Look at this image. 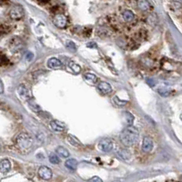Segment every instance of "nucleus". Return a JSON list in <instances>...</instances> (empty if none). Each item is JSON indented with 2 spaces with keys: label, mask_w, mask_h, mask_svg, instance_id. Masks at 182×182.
<instances>
[{
  "label": "nucleus",
  "mask_w": 182,
  "mask_h": 182,
  "mask_svg": "<svg viewBox=\"0 0 182 182\" xmlns=\"http://www.w3.org/2000/svg\"><path fill=\"white\" fill-rule=\"evenodd\" d=\"M121 143L126 147H132L134 146L139 139V133L136 127L129 126L121 132L119 136Z\"/></svg>",
  "instance_id": "nucleus-1"
},
{
  "label": "nucleus",
  "mask_w": 182,
  "mask_h": 182,
  "mask_svg": "<svg viewBox=\"0 0 182 182\" xmlns=\"http://www.w3.org/2000/svg\"><path fill=\"white\" fill-rule=\"evenodd\" d=\"M17 144L23 150H27L33 146V139L26 133L20 134L17 139Z\"/></svg>",
  "instance_id": "nucleus-2"
},
{
  "label": "nucleus",
  "mask_w": 182,
  "mask_h": 182,
  "mask_svg": "<svg viewBox=\"0 0 182 182\" xmlns=\"http://www.w3.org/2000/svg\"><path fill=\"white\" fill-rule=\"evenodd\" d=\"M24 14H25L24 8L20 5H16L9 11V17L13 20H20V19L23 18Z\"/></svg>",
  "instance_id": "nucleus-3"
},
{
  "label": "nucleus",
  "mask_w": 182,
  "mask_h": 182,
  "mask_svg": "<svg viewBox=\"0 0 182 182\" xmlns=\"http://www.w3.org/2000/svg\"><path fill=\"white\" fill-rule=\"evenodd\" d=\"M97 147L102 152H109L113 149V141L109 137L102 139L98 142Z\"/></svg>",
  "instance_id": "nucleus-4"
},
{
  "label": "nucleus",
  "mask_w": 182,
  "mask_h": 182,
  "mask_svg": "<svg viewBox=\"0 0 182 182\" xmlns=\"http://www.w3.org/2000/svg\"><path fill=\"white\" fill-rule=\"evenodd\" d=\"M54 25L58 28H65L67 25V18L65 15L63 14H57L53 18Z\"/></svg>",
  "instance_id": "nucleus-5"
},
{
  "label": "nucleus",
  "mask_w": 182,
  "mask_h": 182,
  "mask_svg": "<svg viewBox=\"0 0 182 182\" xmlns=\"http://www.w3.org/2000/svg\"><path fill=\"white\" fill-rule=\"evenodd\" d=\"M17 93H18L19 97H20L22 99H24V100H30L32 98L31 91L23 84L19 85L17 87Z\"/></svg>",
  "instance_id": "nucleus-6"
},
{
  "label": "nucleus",
  "mask_w": 182,
  "mask_h": 182,
  "mask_svg": "<svg viewBox=\"0 0 182 182\" xmlns=\"http://www.w3.org/2000/svg\"><path fill=\"white\" fill-rule=\"evenodd\" d=\"M8 46H9V48H10V50L12 52H17L19 50H21L22 46H23V42L19 37H15L10 39Z\"/></svg>",
  "instance_id": "nucleus-7"
},
{
  "label": "nucleus",
  "mask_w": 182,
  "mask_h": 182,
  "mask_svg": "<svg viewBox=\"0 0 182 182\" xmlns=\"http://www.w3.org/2000/svg\"><path fill=\"white\" fill-rule=\"evenodd\" d=\"M52 175H53L52 170L46 166H42L38 169V176L40 177L42 179H45V180L51 179Z\"/></svg>",
  "instance_id": "nucleus-8"
},
{
  "label": "nucleus",
  "mask_w": 182,
  "mask_h": 182,
  "mask_svg": "<svg viewBox=\"0 0 182 182\" xmlns=\"http://www.w3.org/2000/svg\"><path fill=\"white\" fill-rule=\"evenodd\" d=\"M154 147V141L153 139L149 137H145L143 139V142H142V150L145 153H149L152 149H153Z\"/></svg>",
  "instance_id": "nucleus-9"
},
{
  "label": "nucleus",
  "mask_w": 182,
  "mask_h": 182,
  "mask_svg": "<svg viewBox=\"0 0 182 182\" xmlns=\"http://www.w3.org/2000/svg\"><path fill=\"white\" fill-rule=\"evenodd\" d=\"M97 88L101 93H103V94H109V93L112 91L111 85L109 84V83L105 82V81H102V82L98 83Z\"/></svg>",
  "instance_id": "nucleus-10"
},
{
  "label": "nucleus",
  "mask_w": 182,
  "mask_h": 182,
  "mask_svg": "<svg viewBox=\"0 0 182 182\" xmlns=\"http://www.w3.org/2000/svg\"><path fill=\"white\" fill-rule=\"evenodd\" d=\"M47 67L51 69H58L62 67V62L56 57H51L47 60Z\"/></svg>",
  "instance_id": "nucleus-11"
},
{
  "label": "nucleus",
  "mask_w": 182,
  "mask_h": 182,
  "mask_svg": "<svg viewBox=\"0 0 182 182\" xmlns=\"http://www.w3.org/2000/svg\"><path fill=\"white\" fill-rule=\"evenodd\" d=\"M50 127L56 132H62L65 130L66 126L64 123H62L60 121L54 120V121H51V123H50Z\"/></svg>",
  "instance_id": "nucleus-12"
},
{
  "label": "nucleus",
  "mask_w": 182,
  "mask_h": 182,
  "mask_svg": "<svg viewBox=\"0 0 182 182\" xmlns=\"http://www.w3.org/2000/svg\"><path fill=\"white\" fill-rule=\"evenodd\" d=\"M137 7H139L141 11L147 12L151 9V5L147 0H137Z\"/></svg>",
  "instance_id": "nucleus-13"
},
{
  "label": "nucleus",
  "mask_w": 182,
  "mask_h": 182,
  "mask_svg": "<svg viewBox=\"0 0 182 182\" xmlns=\"http://www.w3.org/2000/svg\"><path fill=\"white\" fill-rule=\"evenodd\" d=\"M83 77H84L85 81L87 84H89L91 86H94L95 84H97V82L98 80V77L92 73H86Z\"/></svg>",
  "instance_id": "nucleus-14"
},
{
  "label": "nucleus",
  "mask_w": 182,
  "mask_h": 182,
  "mask_svg": "<svg viewBox=\"0 0 182 182\" xmlns=\"http://www.w3.org/2000/svg\"><path fill=\"white\" fill-rule=\"evenodd\" d=\"M11 169V163L8 159H5L1 160V163H0V170H1L2 173H7V172L10 170Z\"/></svg>",
  "instance_id": "nucleus-15"
},
{
  "label": "nucleus",
  "mask_w": 182,
  "mask_h": 182,
  "mask_svg": "<svg viewBox=\"0 0 182 182\" xmlns=\"http://www.w3.org/2000/svg\"><path fill=\"white\" fill-rule=\"evenodd\" d=\"M122 18L126 22H132L135 19V14L131 10H124L122 13Z\"/></svg>",
  "instance_id": "nucleus-16"
},
{
  "label": "nucleus",
  "mask_w": 182,
  "mask_h": 182,
  "mask_svg": "<svg viewBox=\"0 0 182 182\" xmlns=\"http://www.w3.org/2000/svg\"><path fill=\"white\" fill-rule=\"evenodd\" d=\"M123 114H124V120L126 122V124L127 126L133 125V122H134V119H135L134 116L132 115L130 112H127V111H125Z\"/></svg>",
  "instance_id": "nucleus-17"
},
{
  "label": "nucleus",
  "mask_w": 182,
  "mask_h": 182,
  "mask_svg": "<svg viewBox=\"0 0 182 182\" xmlns=\"http://www.w3.org/2000/svg\"><path fill=\"white\" fill-rule=\"evenodd\" d=\"M65 166L70 170H76L77 168V161L75 159H69L66 161Z\"/></svg>",
  "instance_id": "nucleus-18"
},
{
  "label": "nucleus",
  "mask_w": 182,
  "mask_h": 182,
  "mask_svg": "<svg viewBox=\"0 0 182 182\" xmlns=\"http://www.w3.org/2000/svg\"><path fill=\"white\" fill-rule=\"evenodd\" d=\"M117 155L124 160H129L131 159V154L127 149H119L117 151Z\"/></svg>",
  "instance_id": "nucleus-19"
},
{
  "label": "nucleus",
  "mask_w": 182,
  "mask_h": 182,
  "mask_svg": "<svg viewBox=\"0 0 182 182\" xmlns=\"http://www.w3.org/2000/svg\"><path fill=\"white\" fill-rule=\"evenodd\" d=\"M57 153L58 154V156L61 157V158H64V159L69 157V152H68V150L64 147H58L57 149Z\"/></svg>",
  "instance_id": "nucleus-20"
},
{
  "label": "nucleus",
  "mask_w": 182,
  "mask_h": 182,
  "mask_svg": "<svg viewBox=\"0 0 182 182\" xmlns=\"http://www.w3.org/2000/svg\"><path fill=\"white\" fill-rule=\"evenodd\" d=\"M68 67L70 68L71 71H72L74 74H79L80 71H81V67H80V66L78 65V64H77V63H75V62H73V61H71V62L68 63Z\"/></svg>",
  "instance_id": "nucleus-21"
},
{
  "label": "nucleus",
  "mask_w": 182,
  "mask_h": 182,
  "mask_svg": "<svg viewBox=\"0 0 182 182\" xmlns=\"http://www.w3.org/2000/svg\"><path fill=\"white\" fill-rule=\"evenodd\" d=\"M28 105H29V107L35 112H39L41 111V107H39L38 104H37V102L33 99V98H31L30 100H28Z\"/></svg>",
  "instance_id": "nucleus-22"
},
{
  "label": "nucleus",
  "mask_w": 182,
  "mask_h": 182,
  "mask_svg": "<svg viewBox=\"0 0 182 182\" xmlns=\"http://www.w3.org/2000/svg\"><path fill=\"white\" fill-rule=\"evenodd\" d=\"M113 103H114V105H115L116 107H124V106L127 104V100H122V99H120V98H119V97L115 96L114 97H113Z\"/></svg>",
  "instance_id": "nucleus-23"
},
{
  "label": "nucleus",
  "mask_w": 182,
  "mask_h": 182,
  "mask_svg": "<svg viewBox=\"0 0 182 182\" xmlns=\"http://www.w3.org/2000/svg\"><path fill=\"white\" fill-rule=\"evenodd\" d=\"M67 140L72 146H75V147H80L81 146V143L79 142V140H78L76 137H74L72 135H69L67 137Z\"/></svg>",
  "instance_id": "nucleus-24"
},
{
  "label": "nucleus",
  "mask_w": 182,
  "mask_h": 182,
  "mask_svg": "<svg viewBox=\"0 0 182 182\" xmlns=\"http://www.w3.org/2000/svg\"><path fill=\"white\" fill-rule=\"evenodd\" d=\"M66 47H67V48L68 49V50L71 51V52H76L77 51V46L73 41L67 40L66 42Z\"/></svg>",
  "instance_id": "nucleus-25"
},
{
  "label": "nucleus",
  "mask_w": 182,
  "mask_h": 182,
  "mask_svg": "<svg viewBox=\"0 0 182 182\" xmlns=\"http://www.w3.org/2000/svg\"><path fill=\"white\" fill-rule=\"evenodd\" d=\"M49 161H50L52 164H55V165L59 164V162H60L58 157L55 154H51L50 156H49Z\"/></svg>",
  "instance_id": "nucleus-26"
},
{
  "label": "nucleus",
  "mask_w": 182,
  "mask_h": 182,
  "mask_svg": "<svg viewBox=\"0 0 182 182\" xmlns=\"http://www.w3.org/2000/svg\"><path fill=\"white\" fill-rule=\"evenodd\" d=\"M33 57H34V55H33L32 52H28L27 51L26 54H25V58H26L27 61H31L33 59Z\"/></svg>",
  "instance_id": "nucleus-27"
},
{
  "label": "nucleus",
  "mask_w": 182,
  "mask_h": 182,
  "mask_svg": "<svg viewBox=\"0 0 182 182\" xmlns=\"http://www.w3.org/2000/svg\"><path fill=\"white\" fill-rule=\"evenodd\" d=\"M1 63H2V66L7 65V64H8V59H7V57L5 56V55H2L1 56Z\"/></svg>",
  "instance_id": "nucleus-28"
},
{
  "label": "nucleus",
  "mask_w": 182,
  "mask_h": 182,
  "mask_svg": "<svg viewBox=\"0 0 182 182\" xmlns=\"http://www.w3.org/2000/svg\"><path fill=\"white\" fill-rule=\"evenodd\" d=\"M88 182H103L102 179L99 178V177H93V178H91L89 180H88Z\"/></svg>",
  "instance_id": "nucleus-29"
},
{
  "label": "nucleus",
  "mask_w": 182,
  "mask_h": 182,
  "mask_svg": "<svg viewBox=\"0 0 182 182\" xmlns=\"http://www.w3.org/2000/svg\"><path fill=\"white\" fill-rule=\"evenodd\" d=\"M87 47H91V48H95V47H97V45L95 43H88V44H87Z\"/></svg>",
  "instance_id": "nucleus-30"
},
{
  "label": "nucleus",
  "mask_w": 182,
  "mask_h": 182,
  "mask_svg": "<svg viewBox=\"0 0 182 182\" xmlns=\"http://www.w3.org/2000/svg\"><path fill=\"white\" fill-rule=\"evenodd\" d=\"M147 82L149 83V86H151V87L155 86V84H156L155 80H151V82H150V79H147Z\"/></svg>",
  "instance_id": "nucleus-31"
},
{
  "label": "nucleus",
  "mask_w": 182,
  "mask_h": 182,
  "mask_svg": "<svg viewBox=\"0 0 182 182\" xmlns=\"http://www.w3.org/2000/svg\"><path fill=\"white\" fill-rule=\"evenodd\" d=\"M0 86H1V93H4V85H3V82H1Z\"/></svg>",
  "instance_id": "nucleus-32"
},
{
  "label": "nucleus",
  "mask_w": 182,
  "mask_h": 182,
  "mask_svg": "<svg viewBox=\"0 0 182 182\" xmlns=\"http://www.w3.org/2000/svg\"><path fill=\"white\" fill-rule=\"evenodd\" d=\"M175 2H182V0H173Z\"/></svg>",
  "instance_id": "nucleus-33"
},
{
  "label": "nucleus",
  "mask_w": 182,
  "mask_h": 182,
  "mask_svg": "<svg viewBox=\"0 0 182 182\" xmlns=\"http://www.w3.org/2000/svg\"><path fill=\"white\" fill-rule=\"evenodd\" d=\"M179 117H180V120L182 121V113H181V114H180V116H179Z\"/></svg>",
  "instance_id": "nucleus-34"
},
{
  "label": "nucleus",
  "mask_w": 182,
  "mask_h": 182,
  "mask_svg": "<svg viewBox=\"0 0 182 182\" xmlns=\"http://www.w3.org/2000/svg\"><path fill=\"white\" fill-rule=\"evenodd\" d=\"M6 1H7V0H2V2L4 3V2H6Z\"/></svg>",
  "instance_id": "nucleus-35"
}]
</instances>
